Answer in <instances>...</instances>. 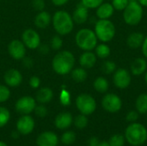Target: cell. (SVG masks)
Wrapping results in <instances>:
<instances>
[{
    "instance_id": "34",
    "label": "cell",
    "mask_w": 147,
    "mask_h": 146,
    "mask_svg": "<svg viewBox=\"0 0 147 146\" xmlns=\"http://www.w3.org/2000/svg\"><path fill=\"white\" fill-rule=\"evenodd\" d=\"M10 97V90L7 85L0 84V103L5 102Z\"/></svg>"
},
{
    "instance_id": "17",
    "label": "cell",
    "mask_w": 147,
    "mask_h": 146,
    "mask_svg": "<svg viewBox=\"0 0 147 146\" xmlns=\"http://www.w3.org/2000/svg\"><path fill=\"white\" fill-rule=\"evenodd\" d=\"M71 16L74 22L77 24H83L89 18V9L80 3L77 5Z\"/></svg>"
},
{
    "instance_id": "24",
    "label": "cell",
    "mask_w": 147,
    "mask_h": 146,
    "mask_svg": "<svg viewBox=\"0 0 147 146\" xmlns=\"http://www.w3.org/2000/svg\"><path fill=\"white\" fill-rule=\"evenodd\" d=\"M71 76L73 81L77 83H83L87 79L88 74L84 68L78 67V68L72 69V71H71Z\"/></svg>"
},
{
    "instance_id": "37",
    "label": "cell",
    "mask_w": 147,
    "mask_h": 146,
    "mask_svg": "<svg viewBox=\"0 0 147 146\" xmlns=\"http://www.w3.org/2000/svg\"><path fill=\"white\" fill-rule=\"evenodd\" d=\"M81 3L88 9H96L103 3V0H81Z\"/></svg>"
},
{
    "instance_id": "51",
    "label": "cell",
    "mask_w": 147,
    "mask_h": 146,
    "mask_svg": "<svg viewBox=\"0 0 147 146\" xmlns=\"http://www.w3.org/2000/svg\"><path fill=\"white\" fill-rule=\"evenodd\" d=\"M145 81H146V83H147V71H146V74H145Z\"/></svg>"
},
{
    "instance_id": "36",
    "label": "cell",
    "mask_w": 147,
    "mask_h": 146,
    "mask_svg": "<svg viewBox=\"0 0 147 146\" xmlns=\"http://www.w3.org/2000/svg\"><path fill=\"white\" fill-rule=\"evenodd\" d=\"M128 3L129 0H112V5L116 10H124Z\"/></svg>"
},
{
    "instance_id": "35",
    "label": "cell",
    "mask_w": 147,
    "mask_h": 146,
    "mask_svg": "<svg viewBox=\"0 0 147 146\" xmlns=\"http://www.w3.org/2000/svg\"><path fill=\"white\" fill-rule=\"evenodd\" d=\"M59 101L63 106H69L71 104V95L66 89H62L59 96Z\"/></svg>"
},
{
    "instance_id": "42",
    "label": "cell",
    "mask_w": 147,
    "mask_h": 146,
    "mask_svg": "<svg viewBox=\"0 0 147 146\" xmlns=\"http://www.w3.org/2000/svg\"><path fill=\"white\" fill-rule=\"evenodd\" d=\"M100 143H101V141L97 138L92 137L88 141V146H98L100 145Z\"/></svg>"
},
{
    "instance_id": "16",
    "label": "cell",
    "mask_w": 147,
    "mask_h": 146,
    "mask_svg": "<svg viewBox=\"0 0 147 146\" xmlns=\"http://www.w3.org/2000/svg\"><path fill=\"white\" fill-rule=\"evenodd\" d=\"M72 122H73L72 115L68 112H63L56 116L54 120V125L59 130H65L71 126Z\"/></svg>"
},
{
    "instance_id": "6",
    "label": "cell",
    "mask_w": 147,
    "mask_h": 146,
    "mask_svg": "<svg viewBox=\"0 0 147 146\" xmlns=\"http://www.w3.org/2000/svg\"><path fill=\"white\" fill-rule=\"evenodd\" d=\"M143 6L139 2H129L123 10V19L125 22L131 26L139 24L143 17Z\"/></svg>"
},
{
    "instance_id": "31",
    "label": "cell",
    "mask_w": 147,
    "mask_h": 146,
    "mask_svg": "<svg viewBox=\"0 0 147 146\" xmlns=\"http://www.w3.org/2000/svg\"><path fill=\"white\" fill-rule=\"evenodd\" d=\"M10 119L9 111L3 107H0V127L4 126Z\"/></svg>"
},
{
    "instance_id": "40",
    "label": "cell",
    "mask_w": 147,
    "mask_h": 146,
    "mask_svg": "<svg viewBox=\"0 0 147 146\" xmlns=\"http://www.w3.org/2000/svg\"><path fill=\"white\" fill-rule=\"evenodd\" d=\"M46 6L45 1L44 0H32V7L34 8V9L39 11L44 10Z\"/></svg>"
},
{
    "instance_id": "10",
    "label": "cell",
    "mask_w": 147,
    "mask_h": 146,
    "mask_svg": "<svg viewBox=\"0 0 147 146\" xmlns=\"http://www.w3.org/2000/svg\"><path fill=\"white\" fill-rule=\"evenodd\" d=\"M36 107V102L34 98L29 96H25L19 98L16 102V110L22 114H29Z\"/></svg>"
},
{
    "instance_id": "15",
    "label": "cell",
    "mask_w": 147,
    "mask_h": 146,
    "mask_svg": "<svg viewBox=\"0 0 147 146\" xmlns=\"http://www.w3.org/2000/svg\"><path fill=\"white\" fill-rule=\"evenodd\" d=\"M36 143L38 146H57L59 138L53 132H44L38 136Z\"/></svg>"
},
{
    "instance_id": "13",
    "label": "cell",
    "mask_w": 147,
    "mask_h": 146,
    "mask_svg": "<svg viewBox=\"0 0 147 146\" xmlns=\"http://www.w3.org/2000/svg\"><path fill=\"white\" fill-rule=\"evenodd\" d=\"M34 128V120L28 114H23L16 122V130L22 135H28Z\"/></svg>"
},
{
    "instance_id": "44",
    "label": "cell",
    "mask_w": 147,
    "mask_h": 146,
    "mask_svg": "<svg viewBox=\"0 0 147 146\" xmlns=\"http://www.w3.org/2000/svg\"><path fill=\"white\" fill-rule=\"evenodd\" d=\"M55 6H63L68 3L69 0H51Z\"/></svg>"
},
{
    "instance_id": "43",
    "label": "cell",
    "mask_w": 147,
    "mask_h": 146,
    "mask_svg": "<svg viewBox=\"0 0 147 146\" xmlns=\"http://www.w3.org/2000/svg\"><path fill=\"white\" fill-rule=\"evenodd\" d=\"M23 59V65H24V66L25 67H28V68H29V67H31L32 65H33V60H32V59H30V58H23L22 59Z\"/></svg>"
},
{
    "instance_id": "48",
    "label": "cell",
    "mask_w": 147,
    "mask_h": 146,
    "mask_svg": "<svg viewBox=\"0 0 147 146\" xmlns=\"http://www.w3.org/2000/svg\"><path fill=\"white\" fill-rule=\"evenodd\" d=\"M138 2H139L142 6L147 7V0H138Z\"/></svg>"
},
{
    "instance_id": "50",
    "label": "cell",
    "mask_w": 147,
    "mask_h": 146,
    "mask_svg": "<svg viewBox=\"0 0 147 146\" xmlns=\"http://www.w3.org/2000/svg\"><path fill=\"white\" fill-rule=\"evenodd\" d=\"M0 146H8V145H7V144H5L4 142L0 141Z\"/></svg>"
},
{
    "instance_id": "22",
    "label": "cell",
    "mask_w": 147,
    "mask_h": 146,
    "mask_svg": "<svg viewBox=\"0 0 147 146\" xmlns=\"http://www.w3.org/2000/svg\"><path fill=\"white\" fill-rule=\"evenodd\" d=\"M147 71V61L143 58L134 59L131 65V72L134 76H140Z\"/></svg>"
},
{
    "instance_id": "33",
    "label": "cell",
    "mask_w": 147,
    "mask_h": 146,
    "mask_svg": "<svg viewBox=\"0 0 147 146\" xmlns=\"http://www.w3.org/2000/svg\"><path fill=\"white\" fill-rule=\"evenodd\" d=\"M102 70L105 74H111L115 71L116 70V65L115 62L111 60H107L102 64Z\"/></svg>"
},
{
    "instance_id": "46",
    "label": "cell",
    "mask_w": 147,
    "mask_h": 146,
    "mask_svg": "<svg viewBox=\"0 0 147 146\" xmlns=\"http://www.w3.org/2000/svg\"><path fill=\"white\" fill-rule=\"evenodd\" d=\"M38 48L42 54H46L49 52V47L47 45H40V46Z\"/></svg>"
},
{
    "instance_id": "23",
    "label": "cell",
    "mask_w": 147,
    "mask_h": 146,
    "mask_svg": "<svg viewBox=\"0 0 147 146\" xmlns=\"http://www.w3.org/2000/svg\"><path fill=\"white\" fill-rule=\"evenodd\" d=\"M53 97V90L48 87H42L39 89L36 93V101L40 104H46L52 101Z\"/></svg>"
},
{
    "instance_id": "41",
    "label": "cell",
    "mask_w": 147,
    "mask_h": 146,
    "mask_svg": "<svg viewBox=\"0 0 147 146\" xmlns=\"http://www.w3.org/2000/svg\"><path fill=\"white\" fill-rule=\"evenodd\" d=\"M29 85L32 89H38L40 85V79L37 76H33L29 79Z\"/></svg>"
},
{
    "instance_id": "27",
    "label": "cell",
    "mask_w": 147,
    "mask_h": 146,
    "mask_svg": "<svg viewBox=\"0 0 147 146\" xmlns=\"http://www.w3.org/2000/svg\"><path fill=\"white\" fill-rule=\"evenodd\" d=\"M95 49H96V55L100 59H107L111 52L110 47L105 43L96 45Z\"/></svg>"
},
{
    "instance_id": "7",
    "label": "cell",
    "mask_w": 147,
    "mask_h": 146,
    "mask_svg": "<svg viewBox=\"0 0 147 146\" xmlns=\"http://www.w3.org/2000/svg\"><path fill=\"white\" fill-rule=\"evenodd\" d=\"M76 107L80 114L88 116L92 114L96 111V102L92 96L84 93L77 97Z\"/></svg>"
},
{
    "instance_id": "19",
    "label": "cell",
    "mask_w": 147,
    "mask_h": 146,
    "mask_svg": "<svg viewBox=\"0 0 147 146\" xmlns=\"http://www.w3.org/2000/svg\"><path fill=\"white\" fill-rule=\"evenodd\" d=\"M96 63V55L91 51H84L79 58V64L84 69L92 68Z\"/></svg>"
},
{
    "instance_id": "38",
    "label": "cell",
    "mask_w": 147,
    "mask_h": 146,
    "mask_svg": "<svg viewBox=\"0 0 147 146\" xmlns=\"http://www.w3.org/2000/svg\"><path fill=\"white\" fill-rule=\"evenodd\" d=\"M34 112H35V114H36L38 117L44 118V117H46L47 114V107L44 106L43 104H40L39 106H36V107H35Z\"/></svg>"
},
{
    "instance_id": "20",
    "label": "cell",
    "mask_w": 147,
    "mask_h": 146,
    "mask_svg": "<svg viewBox=\"0 0 147 146\" xmlns=\"http://www.w3.org/2000/svg\"><path fill=\"white\" fill-rule=\"evenodd\" d=\"M144 40L145 36L142 33L134 32L128 35L127 39V44L132 49H138L142 46Z\"/></svg>"
},
{
    "instance_id": "30",
    "label": "cell",
    "mask_w": 147,
    "mask_h": 146,
    "mask_svg": "<svg viewBox=\"0 0 147 146\" xmlns=\"http://www.w3.org/2000/svg\"><path fill=\"white\" fill-rule=\"evenodd\" d=\"M76 133L72 131H67L61 136V142L65 145H72L76 141Z\"/></svg>"
},
{
    "instance_id": "5",
    "label": "cell",
    "mask_w": 147,
    "mask_h": 146,
    "mask_svg": "<svg viewBox=\"0 0 147 146\" xmlns=\"http://www.w3.org/2000/svg\"><path fill=\"white\" fill-rule=\"evenodd\" d=\"M94 32L102 42H109L115 35V26L109 19H99L96 22Z\"/></svg>"
},
{
    "instance_id": "11",
    "label": "cell",
    "mask_w": 147,
    "mask_h": 146,
    "mask_svg": "<svg viewBox=\"0 0 147 146\" xmlns=\"http://www.w3.org/2000/svg\"><path fill=\"white\" fill-rule=\"evenodd\" d=\"M26 48L24 43L17 39L12 40L8 45L9 54L16 60H21L26 56Z\"/></svg>"
},
{
    "instance_id": "29",
    "label": "cell",
    "mask_w": 147,
    "mask_h": 146,
    "mask_svg": "<svg viewBox=\"0 0 147 146\" xmlns=\"http://www.w3.org/2000/svg\"><path fill=\"white\" fill-rule=\"evenodd\" d=\"M73 122H74L75 126H76L78 129L82 130V129H84V128L88 126L89 120H88V118H87L86 115L80 114H78V115L74 119Z\"/></svg>"
},
{
    "instance_id": "32",
    "label": "cell",
    "mask_w": 147,
    "mask_h": 146,
    "mask_svg": "<svg viewBox=\"0 0 147 146\" xmlns=\"http://www.w3.org/2000/svg\"><path fill=\"white\" fill-rule=\"evenodd\" d=\"M50 45H51V48H52L53 50H55V51L60 50L61 47H62V46H63V40H62V38L60 37V35H59V34L54 35V36L51 39Z\"/></svg>"
},
{
    "instance_id": "8",
    "label": "cell",
    "mask_w": 147,
    "mask_h": 146,
    "mask_svg": "<svg viewBox=\"0 0 147 146\" xmlns=\"http://www.w3.org/2000/svg\"><path fill=\"white\" fill-rule=\"evenodd\" d=\"M102 106L103 109L109 113H117L121 109L122 101L116 94L109 93L103 96L102 100Z\"/></svg>"
},
{
    "instance_id": "4",
    "label": "cell",
    "mask_w": 147,
    "mask_h": 146,
    "mask_svg": "<svg viewBox=\"0 0 147 146\" xmlns=\"http://www.w3.org/2000/svg\"><path fill=\"white\" fill-rule=\"evenodd\" d=\"M97 37L95 32L90 28L80 29L75 37L77 46L83 51H92L97 45Z\"/></svg>"
},
{
    "instance_id": "28",
    "label": "cell",
    "mask_w": 147,
    "mask_h": 146,
    "mask_svg": "<svg viewBox=\"0 0 147 146\" xmlns=\"http://www.w3.org/2000/svg\"><path fill=\"white\" fill-rule=\"evenodd\" d=\"M126 142L125 136L120 133L114 134L110 137L109 140L108 141L109 146H124Z\"/></svg>"
},
{
    "instance_id": "1",
    "label": "cell",
    "mask_w": 147,
    "mask_h": 146,
    "mask_svg": "<svg viewBox=\"0 0 147 146\" xmlns=\"http://www.w3.org/2000/svg\"><path fill=\"white\" fill-rule=\"evenodd\" d=\"M75 65V57L72 52L63 50L59 52L52 60L53 70L59 75L71 73Z\"/></svg>"
},
{
    "instance_id": "26",
    "label": "cell",
    "mask_w": 147,
    "mask_h": 146,
    "mask_svg": "<svg viewBox=\"0 0 147 146\" xmlns=\"http://www.w3.org/2000/svg\"><path fill=\"white\" fill-rule=\"evenodd\" d=\"M93 86H94V89L97 92H99V93H106L108 91V89H109V83L108 80L105 77H98L94 81Z\"/></svg>"
},
{
    "instance_id": "21",
    "label": "cell",
    "mask_w": 147,
    "mask_h": 146,
    "mask_svg": "<svg viewBox=\"0 0 147 146\" xmlns=\"http://www.w3.org/2000/svg\"><path fill=\"white\" fill-rule=\"evenodd\" d=\"M115 9L112 3H102L96 8V16L99 19H109L114 14Z\"/></svg>"
},
{
    "instance_id": "47",
    "label": "cell",
    "mask_w": 147,
    "mask_h": 146,
    "mask_svg": "<svg viewBox=\"0 0 147 146\" xmlns=\"http://www.w3.org/2000/svg\"><path fill=\"white\" fill-rule=\"evenodd\" d=\"M19 135H20V133H19L18 131H17V132H13L11 137L14 138V139H17V138L19 137Z\"/></svg>"
},
{
    "instance_id": "39",
    "label": "cell",
    "mask_w": 147,
    "mask_h": 146,
    "mask_svg": "<svg viewBox=\"0 0 147 146\" xmlns=\"http://www.w3.org/2000/svg\"><path fill=\"white\" fill-rule=\"evenodd\" d=\"M139 113H138V111L136 110V111H134V110H131V111H129L127 114V115H126V120L128 121V122H130V123H133V122H136L137 120H138V119H139Z\"/></svg>"
},
{
    "instance_id": "3",
    "label": "cell",
    "mask_w": 147,
    "mask_h": 146,
    "mask_svg": "<svg viewBox=\"0 0 147 146\" xmlns=\"http://www.w3.org/2000/svg\"><path fill=\"white\" fill-rule=\"evenodd\" d=\"M52 23L54 30L59 35L70 34L74 28L72 16L65 10L56 11L52 17Z\"/></svg>"
},
{
    "instance_id": "52",
    "label": "cell",
    "mask_w": 147,
    "mask_h": 146,
    "mask_svg": "<svg viewBox=\"0 0 147 146\" xmlns=\"http://www.w3.org/2000/svg\"><path fill=\"white\" fill-rule=\"evenodd\" d=\"M129 2H138V0H129Z\"/></svg>"
},
{
    "instance_id": "12",
    "label": "cell",
    "mask_w": 147,
    "mask_h": 146,
    "mask_svg": "<svg viewBox=\"0 0 147 146\" xmlns=\"http://www.w3.org/2000/svg\"><path fill=\"white\" fill-rule=\"evenodd\" d=\"M131 75L125 68H120L114 72L113 82L118 89H127L131 83Z\"/></svg>"
},
{
    "instance_id": "25",
    "label": "cell",
    "mask_w": 147,
    "mask_h": 146,
    "mask_svg": "<svg viewBox=\"0 0 147 146\" xmlns=\"http://www.w3.org/2000/svg\"><path fill=\"white\" fill-rule=\"evenodd\" d=\"M135 108L139 114H147V94L140 95L135 102Z\"/></svg>"
},
{
    "instance_id": "49",
    "label": "cell",
    "mask_w": 147,
    "mask_h": 146,
    "mask_svg": "<svg viewBox=\"0 0 147 146\" xmlns=\"http://www.w3.org/2000/svg\"><path fill=\"white\" fill-rule=\"evenodd\" d=\"M98 146H109V143L107 141H102V142L100 143V145Z\"/></svg>"
},
{
    "instance_id": "45",
    "label": "cell",
    "mask_w": 147,
    "mask_h": 146,
    "mask_svg": "<svg viewBox=\"0 0 147 146\" xmlns=\"http://www.w3.org/2000/svg\"><path fill=\"white\" fill-rule=\"evenodd\" d=\"M142 52L144 54V56L146 57V59H147V36L145 37V40H144V42L142 44Z\"/></svg>"
},
{
    "instance_id": "14",
    "label": "cell",
    "mask_w": 147,
    "mask_h": 146,
    "mask_svg": "<svg viewBox=\"0 0 147 146\" xmlns=\"http://www.w3.org/2000/svg\"><path fill=\"white\" fill-rule=\"evenodd\" d=\"M3 80L7 86L17 87L22 82V75L21 71L12 68L5 71L3 75Z\"/></svg>"
},
{
    "instance_id": "2",
    "label": "cell",
    "mask_w": 147,
    "mask_h": 146,
    "mask_svg": "<svg viewBox=\"0 0 147 146\" xmlns=\"http://www.w3.org/2000/svg\"><path fill=\"white\" fill-rule=\"evenodd\" d=\"M126 141L133 146H141L147 141L146 127L138 122H133L125 130Z\"/></svg>"
},
{
    "instance_id": "9",
    "label": "cell",
    "mask_w": 147,
    "mask_h": 146,
    "mask_svg": "<svg viewBox=\"0 0 147 146\" xmlns=\"http://www.w3.org/2000/svg\"><path fill=\"white\" fill-rule=\"evenodd\" d=\"M22 41L27 48L31 50L37 49L40 45V36L34 29L27 28L22 34Z\"/></svg>"
},
{
    "instance_id": "18",
    "label": "cell",
    "mask_w": 147,
    "mask_h": 146,
    "mask_svg": "<svg viewBox=\"0 0 147 146\" xmlns=\"http://www.w3.org/2000/svg\"><path fill=\"white\" fill-rule=\"evenodd\" d=\"M34 22L37 28H41V29H45L52 22V16H51L49 12L45 11V10H41V11H39L38 14L35 15Z\"/></svg>"
}]
</instances>
